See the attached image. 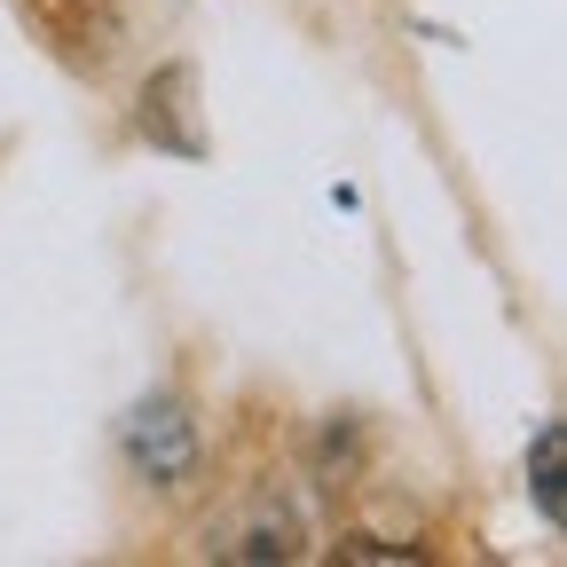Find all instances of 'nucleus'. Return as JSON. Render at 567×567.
Here are the masks:
<instances>
[{"mask_svg": "<svg viewBox=\"0 0 567 567\" xmlns=\"http://www.w3.org/2000/svg\"><path fill=\"white\" fill-rule=\"evenodd\" d=\"M118 450L142 481H158V488H182L197 473V417L182 394H151V402H134L118 417Z\"/></svg>", "mask_w": 567, "mask_h": 567, "instance_id": "f257e3e1", "label": "nucleus"}, {"mask_svg": "<svg viewBox=\"0 0 567 567\" xmlns=\"http://www.w3.org/2000/svg\"><path fill=\"white\" fill-rule=\"evenodd\" d=\"M189 95H197V71H189V63H166L158 80L142 87V111H134V126L151 134L158 151H182V158L205 151V134H197V118H189V111H197Z\"/></svg>", "mask_w": 567, "mask_h": 567, "instance_id": "f03ea898", "label": "nucleus"}, {"mask_svg": "<svg viewBox=\"0 0 567 567\" xmlns=\"http://www.w3.org/2000/svg\"><path fill=\"white\" fill-rule=\"evenodd\" d=\"M213 559H292V520L276 505H252L245 520H229L213 536Z\"/></svg>", "mask_w": 567, "mask_h": 567, "instance_id": "7ed1b4c3", "label": "nucleus"}, {"mask_svg": "<svg viewBox=\"0 0 567 567\" xmlns=\"http://www.w3.org/2000/svg\"><path fill=\"white\" fill-rule=\"evenodd\" d=\"M559 457H567V425H536V450H528V488H536V513H544L551 528L567 520V488H559V481H567V465H559Z\"/></svg>", "mask_w": 567, "mask_h": 567, "instance_id": "20e7f679", "label": "nucleus"}, {"mask_svg": "<svg viewBox=\"0 0 567 567\" xmlns=\"http://www.w3.org/2000/svg\"><path fill=\"white\" fill-rule=\"evenodd\" d=\"M339 559H379V567H394V559H417V551H410V544H379V536H347Z\"/></svg>", "mask_w": 567, "mask_h": 567, "instance_id": "39448f33", "label": "nucleus"}]
</instances>
